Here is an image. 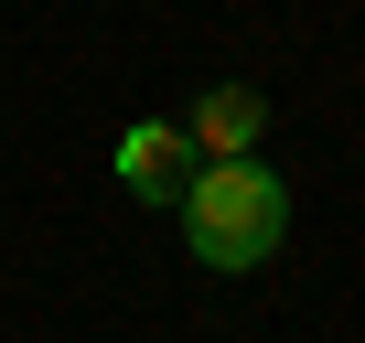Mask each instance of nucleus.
I'll return each instance as SVG.
<instances>
[{"label": "nucleus", "mask_w": 365, "mask_h": 343, "mask_svg": "<svg viewBox=\"0 0 365 343\" xmlns=\"http://www.w3.org/2000/svg\"><path fill=\"white\" fill-rule=\"evenodd\" d=\"M182 247H194V268H258L279 236H290V183L258 161V150H226V161H194V183H182Z\"/></svg>", "instance_id": "obj_1"}, {"label": "nucleus", "mask_w": 365, "mask_h": 343, "mask_svg": "<svg viewBox=\"0 0 365 343\" xmlns=\"http://www.w3.org/2000/svg\"><path fill=\"white\" fill-rule=\"evenodd\" d=\"M194 139H182V118H140L129 139H118V183L140 194V204H182V183H194Z\"/></svg>", "instance_id": "obj_2"}, {"label": "nucleus", "mask_w": 365, "mask_h": 343, "mask_svg": "<svg viewBox=\"0 0 365 343\" xmlns=\"http://www.w3.org/2000/svg\"><path fill=\"white\" fill-rule=\"evenodd\" d=\"M258 129H269V97H258V86H205V97H194V118H182V139H194L205 161L258 150Z\"/></svg>", "instance_id": "obj_3"}]
</instances>
